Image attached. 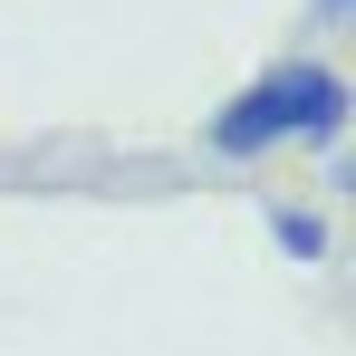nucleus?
<instances>
[{"label": "nucleus", "instance_id": "obj_1", "mask_svg": "<svg viewBox=\"0 0 356 356\" xmlns=\"http://www.w3.org/2000/svg\"><path fill=\"white\" fill-rule=\"evenodd\" d=\"M347 77L327 58H280L260 67L241 97H222L212 116H202V154H222V164H260V154H280V145H318V154H337V135H347Z\"/></svg>", "mask_w": 356, "mask_h": 356}, {"label": "nucleus", "instance_id": "obj_2", "mask_svg": "<svg viewBox=\"0 0 356 356\" xmlns=\"http://www.w3.org/2000/svg\"><path fill=\"white\" fill-rule=\"evenodd\" d=\"M270 241H280L289 260H308V270H327V222H318L308 202H270Z\"/></svg>", "mask_w": 356, "mask_h": 356}, {"label": "nucleus", "instance_id": "obj_3", "mask_svg": "<svg viewBox=\"0 0 356 356\" xmlns=\"http://www.w3.org/2000/svg\"><path fill=\"white\" fill-rule=\"evenodd\" d=\"M347 10H356V0H318V19H347Z\"/></svg>", "mask_w": 356, "mask_h": 356}]
</instances>
